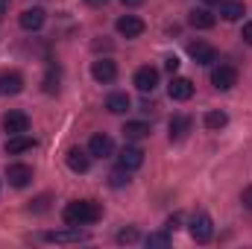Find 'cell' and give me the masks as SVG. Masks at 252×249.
Masks as SVG:
<instances>
[{
  "instance_id": "obj_26",
  "label": "cell",
  "mask_w": 252,
  "mask_h": 249,
  "mask_svg": "<svg viewBox=\"0 0 252 249\" xmlns=\"http://www.w3.org/2000/svg\"><path fill=\"white\" fill-rule=\"evenodd\" d=\"M135 241H138V229H135V226L118 232V244H135Z\"/></svg>"
},
{
  "instance_id": "obj_7",
  "label": "cell",
  "mask_w": 252,
  "mask_h": 249,
  "mask_svg": "<svg viewBox=\"0 0 252 249\" xmlns=\"http://www.w3.org/2000/svg\"><path fill=\"white\" fill-rule=\"evenodd\" d=\"M144 164V150L141 147H132V144H126L124 150H121V156H118V167H124V170H138Z\"/></svg>"
},
{
  "instance_id": "obj_5",
  "label": "cell",
  "mask_w": 252,
  "mask_h": 249,
  "mask_svg": "<svg viewBox=\"0 0 252 249\" xmlns=\"http://www.w3.org/2000/svg\"><path fill=\"white\" fill-rule=\"evenodd\" d=\"M91 76H94L100 85H109V82L118 79V64L112 62V59H97V62L91 64Z\"/></svg>"
},
{
  "instance_id": "obj_25",
  "label": "cell",
  "mask_w": 252,
  "mask_h": 249,
  "mask_svg": "<svg viewBox=\"0 0 252 249\" xmlns=\"http://www.w3.org/2000/svg\"><path fill=\"white\" fill-rule=\"evenodd\" d=\"M147 247H170V235L167 232H153L150 238H147Z\"/></svg>"
},
{
  "instance_id": "obj_1",
  "label": "cell",
  "mask_w": 252,
  "mask_h": 249,
  "mask_svg": "<svg viewBox=\"0 0 252 249\" xmlns=\"http://www.w3.org/2000/svg\"><path fill=\"white\" fill-rule=\"evenodd\" d=\"M100 217H103V208L94 199H76V202H67L62 208L64 226H91Z\"/></svg>"
},
{
  "instance_id": "obj_36",
  "label": "cell",
  "mask_w": 252,
  "mask_h": 249,
  "mask_svg": "<svg viewBox=\"0 0 252 249\" xmlns=\"http://www.w3.org/2000/svg\"><path fill=\"white\" fill-rule=\"evenodd\" d=\"M205 3H220V0H205Z\"/></svg>"
},
{
  "instance_id": "obj_21",
  "label": "cell",
  "mask_w": 252,
  "mask_h": 249,
  "mask_svg": "<svg viewBox=\"0 0 252 249\" xmlns=\"http://www.w3.org/2000/svg\"><path fill=\"white\" fill-rule=\"evenodd\" d=\"M244 3L241 0H220V15L226 18V21H241L244 18Z\"/></svg>"
},
{
  "instance_id": "obj_31",
  "label": "cell",
  "mask_w": 252,
  "mask_h": 249,
  "mask_svg": "<svg viewBox=\"0 0 252 249\" xmlns=\"http://www.w3.org/2000/svg\"><path fill=\"white\" fill-rule=\"evenodd\" d=\"M241 38H244L247 44H252V21H250V24H244V32H241Z\"/></svg>"
},
{
  "instance_id": "obj_29",
  "label": "cell",
  "mask_w": 252,
  "mask_h": 249,
  "mask_svg": "<svg viewBox=\"0 0 252 249\" xmlns=\"http://www.w3.org/2000/svg\"><path fill=\"white\" fill-rule=\"evenodd\" d=\"M164 67H167V73H176V70H179V59H176V56H167V59H164Z\"/></svg>"
},
{
  "instance_id": "obj_2",
  "label": "cell",
  "mask_w": 252,
  "mask_h": 249,
  "mask_svg": "<svg viewBox=\"0 0 252 249\" xmlns=\"http://www.w3.org/2000/svg\"><path fill=\"white\" fill-rule=\"evenodd\" d=\"M211 235H214V223H211V217H208L205 211L193 214V217H190V238H193L196 244H208Z\"/></svg>"
},
{
  "instance_id": "obj_16",
  "label": "cell",
  "mask_w": 252,
  "mask_h": 249,
  "mask_svg": "<svg viewBox=\"0 0 252 249\" xmlns=\"http://www.w3.org/2000/svg\"><path fill=\"white\" fill-rule=\"evenodd\" d=\"M67 167L73 170V173H88V167H91V153H85V150H79V147H73V150H67Z\"/></svg>"
},
{
  "instance_id": "obj_20",
  "label": "cell",
  "mask_w": 252,
  "mask_h": 249,
  "mask_svg": "<svg viewBox=\"0 0 252 249\" xmlns=\"http://www.w3.org/2000/svg\"><path fill=\"white\" fill-rule=\"evenodd\" d=\"M188 132H190L188 115H173V118H170V141H182Z\"/></svg>"
},
{
  "instance_id": "obj_24",
  "label": "cell",
  "mask_w": 252,
  "mask_h": 249,
  "mask_svg": "<svg viewBox=\"0 0 252 249\" xmlns=\"http://www.w3.org/2000/svg\"><path fill=\"white\" fill-rule=\"evenodd\" d=\"M202 124H205V129H211V132H220L223 126L229 124V115L226 112H208Z\"/></svg>"
},
{
  "instance_id": "obj_19",
  "label": "cell",
  "mask_w": 252,
  "mask_h": 249,
  "mask_svg": "<svg viewBox=\"0 0 252 249\" xmlns=\"http://www.w3.org/2000/svg\"><path fill=\"white\" fill-rule=\"evenodd\" d=\"M188 24L193 27V30H211L214 24H217V18L208 12V9H193L188 15Z\"/></svg>"
},
{
  "instance_id": "obj_10",
  "label": "cell",
  "mask_w": 252,
  "mask_h": 249,
  "mask_svg": "<svg viewBox=\"0 0 252 249\" xmlns=\"http://www.w3.org/2000/svg\"><path fill=\"white\" fill-rule=\"evenodd\" d=\"M115 27H118V32H121L124 38H138V35L147 30V27H144V21H141L138 15H121Z\"/></svg>"
},
{
  "instance_id": "obj_28",
  "label": "cell",
  "mask_w": 252,
  "mask_h": 249,
  "mask_svg": "<svg viewBox=\"0 0 252 249\" xmlns=\"http://www.w3.org/2000/svg\"><path fill=\"white\" fill-rule=\"evenodd\" d=\"M179 223H182V214H170V217H167V232H176Z\"/></svg>"
},
{
  "instance_id": "obj_3",
  "label": "cell",
  "mask_w": 252,
  "mask_h": 249,
  "mask_svg": "<svg viewBox=\"0 0 252 249\" xmlns=\"http://www.w3.org/2000/svg\"><path fill=\"white\" fill-rule=\"evenodd\" d=\"M211 85H214L217 91H229V88H235V85H238V70H235L232 64H220V67H214V70H211Z\"/></svg>"
},
{
  "instance_id": "obj_33",
  "label": "cell",
  "mask_w": 252,
  "mask_h": 249,
  "mask_svg": "<svg viewBox=\"0 0 252 249\" xmlns=\"http://www.w3.org/2000/svg\"><path fill=\"white\" fill-rule=\"evenodd\" d=\"M85 3H88V6H106L109 0H85Z\"/></svg>"
},
{
  "instance_id": "obj_34",
  "label": "cell",
  "mask_w": 252,
  "mask_h": 249,
  "mask_svg": "<svg viewBox=\"0 0 252 249\" xmlns=\"http://www.w3.org/2000/svg\"><path fill=\"white\" fill-rule=\"evenodd\" d=\"M121 3H124V6H141L144 0H121Z\"/></svg>"
},
{
  "instance_id": "obj_14",
  "label": "cell",
  "mask_w": 252,
  "mask_h": 249,
  "mask_svg": "<svg viewBox=\"0 0 252 249\" xmlns=\"http://www.w3.org/2000/svg\"><path fill=\"white\" fill-rule=\"evenodd\" d=\"M0 124H3V129H6L9 135H21V132L30 129V118H27L24 112H6Z\"/></svg>"
},
{
  "instance_id": "obj_32",
  "label": "cell",
  "mask_w": 252,
  "mask_h": 249,
  "mask_svg": "<svg viewBox=\"0 0 252 249\" xmlns=\"http://www.w3.org/2000/svg\"><path fill=\"white\" fill-rule=\"evenodd\" d=\"M44 208H47V196H38L35 199V211H44Z\"/></svg>"
},
{
  "instance_id": "obj_22",
  "label": "cell",
  "mask_w": 252,
  "mask_h": 249,
  "mask_svg": "<svg viewBox=\"0 0 252 249\" xmlns=\"http://www.w3.org/2000/svg\"><path fill=\"white\" fill-rule=\"evenodd\" d=\"M150 135V126L144 124V121H129L124 126V138L126 141H141V138H147Z\"/></svg>"
},
{
  "instance_id": "obj_27",
  "label": "cell",
  "mask_w": 252,
  "mask_h": 249,
  "mask_svg": "<svg viewBox=\"0 0 252 249\" xmlns=\"http://www.w3.org/2000/svg\"><path fill=\"white\" fill-rule=\"evenodd\" d=\"M109 179H112V185H115V187H121V185H126V182H129V170L118 167V170H115V173H112Z\"/></svg>"
},
{
  "instance_id": "obj_11",
  "label": "cell",
  "mask_w": 252,
  "mask_h": 249,
  "mask_svg": "<svg viewBox=\"0 0 252 249\" xmlns=\"http://www.w3.org/2000/svg\"><path fill=\"white\" fill-rule=\"evenodd\" d=\"M6 179L12 187H27L32 182V167L30 164H9L6 167Z\"/></svg>"
},
{
  "instance_id": "obj_17",
  "label": "cell",
  "mask_w": 252,
  "mask_h": 249,
  "mask_svg": "<svg viewBox=\"0 0 252 249\" xmlns=\"http://www.w3.org/2000/svg\"><path fill=\"white\" fill-rule=\"evenodd\" d=\"M47 241L50 244H79V241H85V232H79V226H70L64 232H50Z\"/></svg>"
},
{
  "instance_id": "obj_8",
  "label": "cell",
  "mask_w": 252,
  "mask_h": 249,
  "mask_svg": "<svg viewBox=\"0 0 252 249\" xmlns=\"http://www.w3.org/2000/svg\"><path fill=\"white\" fill-rule=\"evenodd\" d=\"M156 85H158V70H156V67L144 64V67L135 70V88H138V91L150 94V91H156Z\"/></svg>"
},
{
  "instance_id": "obj_23",
  "label": "cell",
  "mask_w": 252,
  "mask_h": 249,
  "mask_svg": "<svg viewBox=\"0 0 252 249\" xmlns=\"http://www.w3.org/2000/svg\"><path fill=\"white\" fill-rule=\"evenodd\" d=\"M59 82H62V73H59V67H50V70L44 73V79H41V88H44V94H59Z\"/></svg>"
},
{
  "instance_id": "obj_13",
  "label": "cell",
  "mask_w": 252,
  "mask_h": 249,
  "mask_svg": "<svg viewBox=\"0 0 252 249\" xmlns=\"http://www.w3.org/2000/svg\"><path fill=\"white\" fill-rule=\"evenodd\" d=\"M88 153H91L94 158H109V156L115 153V141L100 132V135H94V138L88 141Z\"/></svg>"
},
{
  "instance_id": "obj_4",
  "label": "cell",
  "mask_w": 252,
  "mask_h": 249,
  "mask_svg": "<svg viewBox=\"0 0 252 249\" xmlns=\"http://www.w3.org/2000/svg\"><path fill=\"white\" fill-rule=\"evenodd\" d=\"M44 21H47V15H44V9H41V6L24 9V12H21V18H18L21 30H27V32H38V30L44 27Z\"/></svg>"
},
{
  "instance_id": "obj_6",
  "label": "cell",
  "mask_w": 252,
  "mask_h": 249,
  "mask_svg": "<svg viewBox=\"0 0 252 249\" xmlns=\"http://www.w3.org/2000/svg\"><path fill=\"white\" fill-rule=\"evenodd\" d=\"M167 94H170V100L185 103V100L193 97V82H190L188 76H173V79H170V85H167Z\"/></svg>"
},
{
  "instance_id": "obj_30",
  "label": "cell",
  "mask_w": 252,
  "mask_h": 249,
  "mask_svg": "<svg viewBox=\"0 0 252 249\" xmlns=\"http://www.w3.org/2000/svg\"><path fill=\"white\" fill-rule=\"evenodd\" d=\"M241 202H244V205H247V208L252 211V185H250V187H244V193H241Z\"/></svg>"
},
{
  "instance_id": "obj_18",
  "label": "cell",
  "mask_w": 252,
  "mask_h": 249,
  "mask_svg": "<svg viewBox=\"0 0 252 249\" xmlns=\"http://www.w3.org/2000/svg\"><path fill=\"white\" fill-rule=\"evenodd\" d=\"M129 106H132V100H129L126 91H115V94H109V100H106V109H109L112 115H126Z\"/></svg>"
},
{
  "instance_id": "obj_15",
  "label": "cell",
  "mask_w": 252,
  "mask_h": 249,
  "mask_svg": "<svg viewBox=\"0 0 252 249\" xmlns=\"http://www.w3.org/2000/svg\"><path fill=\"white\" fill-rule=\"evenodd\" d=\"M35 144H38L35 138H30V135L21 132V135H9V141H6L3 150H6L9 156H21V153H27V150H35Z\"/></svg>"
},
{
  "instance_id": "obj_9",
  "label": "cell",
  "mask_w": 252,
  "mask_h": 249,
  "mask_svg": "<svg viewBox=\"0 0 252 249\" xmlns=\"http://www.w3.org/2000/svg\"><path fill=\"white\" fill-rule=\"evenodd\" d=\"M24 91V76L18 70H3L0 73V94L3 97H15Z\"/></svg>"
},
{
  "instance_id": "obj_35",
  "label": "cell",
  "mask_w": 252,
  "mask_h": 249,
  "mask_svg": "<svg viewBox=\"0 0 252 249\" xmlns=\"http://www.w3.org/2000/svg\"><path fill=\"white\" fill-rule=\"evenodd\" d=\"M6 9H9V0H0V15H6Z\"/></svg>"
},
{
  "instance_id": "obj_12",
  "label": "cell",
  "mask_w": 252,
  "mask_h": 249,
  "mask_svg": "<svg viewBox=\"0 0 252 249\" xmlns=\"http://www.w3.org/2000/svg\"><path fill=\"white\" fill-rule=\"evenodd\" d=\"M188 53H190V59H193L196 64L217 62V50H214L211 44H205V41H190V44H188Z\"/></svg>"
}]
</instances>
